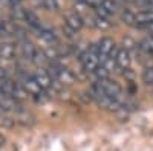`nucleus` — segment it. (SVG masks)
Listing matches in <instances>:
<instances>
[{"mask_svg": "<svg viewBox=\"0 0 153 151\" xmlns=\"http://www.w3.org/2000/svg\"><path fill=\"white\" fill-rule=\"evenodd\" d=\"M80 61L83 64V69L86 72H95L97 67L100 66V57H98V49L92 47L86 50V52L80 57Z\"/></svg>", "mask_w": 153, "mask_h": 151, "instance_id": "obj_1", "label": "nucleus"}, {"mask_svg": "<svg viewBox=\"0 0 153 151\" xmlns=\"http://www.w3.org/2000/svg\"><path fill=\"white\" fill-rule=\"evenodd\" d=\"M12 116H14L16 122L20 124V125H23V127H32V125L35 124V116L32 115L31 111H28V110L20 108V110H17Z\"/></svg>", "mask_w": 153, "mask_h": 151, "instance_id": "obj_2", "label": "nucleus"}, {"mask_svg": "<svg viewBox=\"0 0 153 151\" xmlns=\"http://www.w3.org/2000/svg\"><path fill=\"white\" fill-rule=\"evenodd\" d=\"M32 77H34V80L38 82V85H40L43 90H49L51 87H52V77H51L49 72H46L43 69H38Z\"/></svg>", "mask_w": 153, "mask_h": 151, "instance_id": "obj_3", "label": "nucleus"}, {"mask_svg": "<svg viewBox=\"0 0 153 151\" xmlns=\"http://www.w3.org/2000/svg\"><path fill=\"white\" fill-rule=\"evenodd\" d=\"M22 85H23L25 89H26V92H28L29 95H32V96H37V98H38V96L43 95V89L38 85V82L34 80V77H25Z\"/></svg>", "mask_w": 153, "mask_h": 151, "instance_id": "obj_4", "label": "nucleus"}, {"mask_svg": "<svg viewBox=\"0 0 153 151\" xmlns=\"http://www.w3.org/2000/svg\"><path fill=\"white\" fill-rule=\"evenodd\" d=\"M113 58H115V63H117V66L120 69L126 70V69L130 67V54H129V50H127V49H124V47L118 49Z\"/></svg>", "mask_w": 153, "mask_h": 151, "instance_id": "obj_5", "label": "nucleus"}, {"mask_svg": "<svg viewBox=\"0 0 153 151\" xmlns=\"http://www.w3.org/2000/svg\"><path fill=\"white\" fill-rule=\"evenodd\" d=\"M65 24L68 28H71L72 31H80L81 28H83V24H84V21H83V17L80 15V14H76V12H72V14H68L66 15V18H65Z\"/></svg>", "mask_w": 153, "mask_h": 151, "instance_id": "obj_6", "label": "nucleus"}, {"mask_svg": "<svg viewBox=\"0 0 153 151\" xmlns=\"http://www.w3.org/2000/svg\"><path fill=\"white\" fill-rule=\"evenodd\" d=\"M135 21L138 26H150L153 24V11L152 9H146L135 14Z\"/></svg>", "mask_w": 153, "mask_h": 151, "instance_id": "obj_7", "label": "nucleus"}, {"mask_svg": "<svg viewBox=\"0 0 153 151\" xmlns=\"http://www.w3.org/2000/svg\"><path fill=\"white\" fill-rule=\"evenodd\" d=\"M14 87H16V82L11 81L9 78H2L0 80V95L3 96H9L12 98V92H14Z\"/></svg>", "mask_w": 153, "mask_h": 151, "instance_id": "obj_8", "label": "nucleus"}, {"mask_svg": "<svg viewBox=\"0 0 153 151\" xmlns=\"http://www.w3.org/2000/svg\"><path fill=\"white\" fill-rule=\"evenodd\" d=\"M23 18L28 21V24L31 28L37 29V31H40L42 29V24H40V20L37 18V15L34 14V12L28 11V9H23Z\"/></svg>", "mask_w": 153, "mask_h": 151, "instance_id": "obj_9", "label": "nucleus"}, {"mask_svg": "<svg viewBox=\"0 0 153 151\" xmlns=\"http://www.w3.org/2000/svg\"><path fill=\"white\" fill-rule=\"evenodd\" d=\"M0 55L5 60H12L16 57V47L11 43H2L0 44Z\"/></svg>", "mask_w": 153, "mask_h": 151, "instance_id": "obj_10", "label": "nucleus"}, {"mask_svg": "<svg viewBox=\"0 0 153 151\" xmlns=\"http://www.w3.org/2000/svg\"><path fill=\"white\" fill-rule=\"evenodd\" d=\"M91 24L94 28H97V29H101V31H107V29H110V21L107 20V18H103V17H100V15H95L94 18H91Z\"/></svg>", "mask_w": 153, "mask_h": 151, "instance_id": "obj_11", "label": "nucleus"}, {"mask_svg": "<svg viewBox=\"0 0 153 151\" xmlns=\"http://www.w3.org/2000/svg\"><path fill=\"white\" fill-rule=\"evenodd\" d=\"M22 52H23V57H25V58L32 61V58H34V55H35V52H37V49H35V46H34L31 41H23V44H22Z\"/></svg>", "mask_w": 153, "mask_h": 151, "instance_id": "obj_12", "label": "nucleus"}, {"mask_svg": "<svg viewBox=\"0 0 153 151\" xmlns=\"http://www.w3.org/2000/svg\"><path fill=\"white\" fill-rule=\"evenodd\" d=\"M14 124H16L14 116L8 115V113H5V111H0V127H3V128H12V127H14Z\"/></svg>", "mask_w": 153, "mask_h": 151, "instance_id": "obj_13", "label": "nucleus"}, {"mask_svg": "<svg viewBox=\"0 0 153 151\" xmlns=\"http://www.w3.org/2000/svg\"><path fill=\"white\" fill-rule=\"evenodd\" d=\"M139 49L147 55H153V38L152 37H146L139 41Z\"/></svg>", "mask_w": 153, "mask_h": 151, "instance_id": "obj_14", "label": "nucleus"}, {"mask_svg": "<svg viewBox=\"0 0 153 151\" xmlns=\"http://www.w3.org/2000/svg\"><path fill=\"white\" fill-rule=\"evenodd\" d=\"M28 92L26 89L22 85V84H17L16 82V87H14V92H12V98H14L16 101H23V99H26L28 98Z\"/></svg>", "mask_w": 153, "mask_h": 151, "instance_id": "obj_15", "label": "nucleus"}, {"mask_svg": "<svg viewBox=\"0 0 153 151\" xmlns=\"http://www.w3.org/2000/svg\"><path fill=\"white\" fill-rule=\"evenodd\" d=\"M94 73H95V77H97V80H98V81L109 80V77H110V70H109V69H106L103 64H100Z\"/></svg>", "mask_w": 153, "mask_h": 151, "instance_id": "obj_16", "label": "nucleus"}, {"mask_svg": "<svg viewBox=\"0 0 153 151\" xmlns=\"http://www.w3.org/2000/svg\"><path fill=\"white\" fill-rule=\"evenodd\" d=\"M38 35H40L46 43H55V41H57L55 34H54L52 31H49V29H43V28H42L40 31H38Z\"/></svg>", "mask_w": 153, "mask_h": 151, "instance_id": "obj_17", "label": "nucleus"}, {"mask_svg": "<svg viewBox=\"0 0 153 151\" xmlns=\"http://www.w3.org/2000/svg\"><path fill=\"white\" fill-rule=\"evenodd\" d=\"M101 8H104L109 14H115V12L118 11V5L115 0H101Z\"/></svg>", "mask_w": 153, "mask_h": 151, "instance_id": "obj_18", "label": "nucleus"}, {"mask_svg": "<svg viewBox=\"0 0 153 151\" xmlns=\"http://www.w3.org/2000/svg\"><path fill=\"white\" fill-rule=\"evenodd\" d=\"M12 32H14V28H12L8 21H5V20L0 18V35H2V37H8V35H11Z\"/></svg>", "mask_w": 153, "mask_h": 151, "instance_id": "obj_19", "label": "nucleus"}, {"mask_svg": "<svg viewBox=\"0 0 153 151\" xmlns=\"http://www.w3.org/2000/svg\"><path fill=\"white\" fill-rule=\"evenodd\" d=\"M121 21H124V23H127V24H136V21H135V14H133V12H130L129 9H124V11L121 12Z\"/></svg>", "mask_w": 153, "mask_h": 151, "instance_id": "obj_20", "label": "nucleus"}, {"mask_svg": "<svg viewBox=\"0 0 153 151\" xmlns=\"http://www.w3.org/2000/svg\"><path fill=\"white\" fill-rule=\"evenodd\" d=\"M143 81L147 85H153V67H146L143 72Z\"/></svg>", "mask_w": 153, "mask_h": 151, "instance_id": "obj_21", "label": "nucleus"}, {"mask_svg": "<svg viewBox=\"0 0 153 151\" xmlns=\"http://www.w3.org/2000/svg\"><path fill=\"white\" fill-rule=\"evenodd\" d=\"M32 61L35 63V64H43V63L48 61V57H46V54L43 52V50H38V49H37V52H35Z\"/></svg>", "mask_w": 153, "mask_h": 151, "instance_id": "obj_22", "label": "nucleus"}, {"mask_svg": "<svg viewBox=\"0 0 153 151\" xmlns=\"http://www.w3.org/2000/svg\"><path fill=\"white\" fill-rule=\"evenodd\" d=\"M45 8L48 11H54L57 12L60 9V3H58V0H45Z\"/></svg>", "mask_w": 153, "mask_h": 151, "instance_id": "obj_23", "label": "nucleus"}, {"mask_svg": "<svg viewBox=\"0 0 153 151\" xmlns=\"http://www.w3.org/2000/svg\"><path fill=\"white\" fill-rule=\"evenodd\" d=\"M123 44H124V49H133L135 46H136V43H135V40H132L130 37H126L124 38V41H123Z\"/></svg>", "mask_w": 153, "mask_h": 151, "instance_id": "obj_24", "label": "nucleus"}, {"mask_svg": "<svg viewBox=\"0 0 153 151\" xmlns=\"http://www.w3.org/2000/svg\"><path fill=\"white\" fill-rule=\"evenodd\" d=\"M95 11H97V15H100V17H103V18H107L109 20V17L112 15V14H109V12L104 9V8H101V6H98V8H95Z\"/></svg>", "mask_w": 153, "mask_h": 151, "instance_id": "obj_25", "label": "nucleus"}, {"mask_svg": "<svg viewBox=\"0 0 153 151\" xmlns=\"http://www.w3.org/2000/svg\"><path fill=\"white\" fill-rule=\"evenodd\" d=\"M83 2L91 8H98L101 5V0H83Z\"/></svg>", "mask_w": 153, "mask_h": 151, "instance_id": "obj_26", "label": "nucleus"}, {"mask_svg": "<svg viewBox=\"0 0 153 151\" xmlns=\"http://www.w3.org/2000/svg\"><path fill=\"white\" fill-rule=\"evenodd\" d=\"M3 145H5V137H3L2 134H0V148H2Z\"/></svg>", "mask_w": 153, "mask_h": 151, "instance_id": "obj_27", "label": "nucleus"}, {"mask_svg": "<svg viewBox=\"0 0 153 151\" xmlns=\"http://www.w3.org/2000/svg\"><path fill=\"white\" fill-rule=\"evenodd\" d=\"M9 2H12V3H19L20 0H9Z\"/></svg>", "mask_w": 153, "mask_h": 151, "instance_id": "obj_28", "label": "nucleus"}, {"mask_svg": "<svg viewBox=\"0 0 153 151\" xmlns=\"http://www.w3.org/2000/svg\"><path fill=\"white\" fill-rule=\"evenodd\" d=\"M124 2H135V0H124Z\"/></svg>", "mask_w": 153, "mask_h": 151, "instance_id": "obj_29", "label": "nucleus"}, {"mask_svg": "<svg viewBox=\"0 0 153 151\" xmlns=\"http://www.w3.org/2000/svg\"><path fill=\"white\" fill-rule=\"evenodd\" d=\"M150 37H152V38H153V31H152V34H150Z\"/></svg>", "mask_w": 153, "mask_h": 151, "instance_id": "obj_30", "label": "nucleus"}]
</instances>
